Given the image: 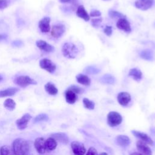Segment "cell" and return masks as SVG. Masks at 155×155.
Instances as JSON below:
<instances>
[{"label": "cell", "instance_id": "cell-10", "mask_svg": "<svg viewBox=\"0 0 155 155\" xmlns=\"http://www.w3.org/2000/svg\"><path fill=\"white\" fill-rule=\"evenodd\" d=\"M154 3V0H136L135 6L141 10H147L150 8Z\"/></svg>", "mask_w": 155, "mask_h": 155}, {"label": "cell", "instance_id": "cell-1", "mask_svg": "<svg viewBox=\"0 0 155 155\" xmlns=\"http://www.w3.org/2000/svg\"><path fill=\"white\" fill-rule=\"evenodd\" d=\"M12 149L14 155H32L30 144L22 138H18L13 141Z\"/></svg>", "mask_w": 155, "mask_h": 155}, {"label": "cell", "instance_id": "cell-14", "mask_svg": "<svg viewBox=\"0 0 155 155\" xmlns=\"http://www.w3.org/2000/svg\"><path fill=\"white\" fill-rule=\"evenodd\" d=\"M50 18L49 17H44L39 22V28L42 33H48L50 30Z\"/></svg>", "mask_w": 155, "mask_h": 155}, {"label": "cell", "instance_id": "cell-41", "mask_svg": "<svg viewBox=\"0 0 155 155\" xmlns=\"http://www.w3.org/2000/svg\"><path fill=\"white\" fill-rule=\"evenodd\" d=\"M6 38H7L6 35H0V41L5 39Z\"/></svg>", "mask_w": 155, "mask_h": 155}, {"label": "cell", "instance_id": "cell-6", "mask_svg": "<svg viewBox=\"0 0 155 155\" xmlns=\"http://www.w3.org/2000/svg\"><path fill=\"white\" fill-rule=\"evenodd\" d=\"M71 147L74 155H84L86 152L84 145L78 141H73L71 143Z\"/></svg>", "mask_w": 155, "mask_h": 155}, {"label": "cell", "instance_id": "cell-32", "mask_svg": "<svg viewBox=\"0 0 155 155\" xmlns=\"http://www.w3.org/2000/svg\"><path fill=\"white\" fill-rule=\"evenodd\" d=\"M83 104L84 107L88 110H93L94 108V103L87 98L83 99Z\"/></svg>", "mask_w": 155, "mask_h": 155}, {"label": "cell", "instance_id": "cell-8", "mask_svg": "<svg viewBox=\"0 0 155 155\" xmlns=\"http://www.w3.org/2000/svg\"><path fill=\"white\" fill-rule=\"evenodd\" d=\"M31 118V116L28 113H26L24 114L20 119H18L16 122L18 129L21 130L25 129L27 127V124Z\"/></svg>", "mask_w": 155, "mask_h": 155}, {"label": "cell", "instance_id": "cell-34", "mask_svg": "<svg viewBox=\"0 0 155 155\" xmlns=\"http://www.w3.org/2000/svg\"><path fill=\"white\" fill-rule=\"evenodd\" d=\"M68 89L71 90L72 91H73L76 94H81L84 91L83 88H81L78 86H76V85H71Z\"/></svg>", "mask_w": 155, "mask_h": 155}, {"label": "cell", "instance_id": "cell-24", "mask_svg": "<svg viewBox=\"0 0 155 155\" xmlns=\"http://www.w3.org/2000/svg\"><path fill=\"white\" fill-rule=\"evenodd\" d=\"M18 91V88L11 87L8 88L4 90L0 91V97H4L7 96H11L14 95L16 93V92Z\"/></svg>", "mask_w": 155, "mask_h": 155}, {"label": "cell", "instance_id": "cell-40", "mask_svg": "<svg viewBox=\"0 0 155 155\" xmlns=\"http://www.w3.org/2000/svg\"><path fill=\"white\" fill-rule=\"evenodd\" d=\"M62 3H71L73 5H76L78 4V0H59Z\"/></svg>", "mask_w": 155, "mask_h": 155}, {"label": "cell", "instance_id": "cell-15", "mask_svg": "<svg viewBox=\"0 0 155 155\" xmlns=\"http://www.w3.org/2000/svg\"><path fill=\"white\" fill-rule=\"evenodd\" d=\"M116 26L119 29L124 30L127 33H130L131 31L130 22L126 18H120L116 23Z\"/></svg>", "mask_w": 155, "mask_h": 155}, {"label": "cell", "instance_id": "cell-31", "mask_svg": "<svg viewBox=\"0 0 155 155\" xmlns=\"http://www.w3.org/2000/svg\"><path fill=\"white\" fill-rule=\"evenodd\" d=\"M85 71L87 74H94L100 72V70L94 66H88L85 68Z\"/></svg>", "mask_w": 155, "mask_h": 155}, {"label": "cell", "instance_id": "cell-29", "mask_svg": "<svg viewBox=\"0 0 155 155\" xmlns=\"http://www.w3.org/2000/svg\"><path fill=\"white\" fill-rule=\"evenodd\" d=\"M0 155H14L13 149L8 145H3L0 149Z\"/></svg>", "mask_w": 155, "mask_h": 155}, {"label": "cell", "instance_id": "cell-7", "mask_svg": "<svg viewBox=\"0 0 155 155\" xmlns=\"http://www.w3.org/2000/svg\"><path fill=\"white\" fill-rule=\"evenodd\" d=\"M65 31V27L62 24H58L54 25L51 30V35L54 38H59L61 37Z\"/></svg>", "mask_w": 155, "mask_h": 155}, {"label": "cell", "instance_id": "cell-22", "mask_svg": "<svg viewBox=\"0 0 155 155\" xmlns=\"http://www.w3.org/2000/svg\"><path fill=\"white\" fill-rule=\"evenodd\" d=\"M76 78L78 82L84 85L88 86L91 84V80L87 75L83 74H79L76 76Z\"/></svg>", "mask_w": 155, "mask_h": 155}, {"label": "cell", "instance_id": "cell-38", "mask_svg": "<svg viewBox=\"0 0 155 155\" xmlns=\"http://www.w3.org/2000/svg\"><path fill=\"white\" fill-rule=\"evenodd\" d=\"M104 33L108 36H110L112 34V27L111 26H108V25H107L104 30Z\"/></svg>", "mask_w": 155, "mask_h": 155}, {"label": "cell", "instance_id": "cell-5", "mask_svg": "<svg viewBox=\"0 0 155 155\" xmlns=\"http://www.w3.org/2000/svg\"><path fill=\"white\" fill-rule=\"evenodd\" d=\"M39 66L41 68L46 70L50 73H53L56 69V64L47 58L41 59L39 62Z\"/></svg>", "mask_w": 155, "mask_h": 155}, {"label": "cell", "instance_id": "cell-9", "mask_svg": "<svg viewBox=\"0 0 155 155\" xmlns=\"http://www.w3.org/2000/svg\"><path fill=\"white\" fill-rule=\"evenodd\" d=\"M131 133L135 137L139 138L141 141L146 143L147 144L153 145V140L146 133L140 132L139 131H136V130H132Z\"/></svg>", "mask_w": 155, "mask_h": 155}, {"label": "cell", "instance_id": "cell-25", "mask_svg": "<svg viewBox=\"0 0 155 155\" xmlns=\"http://www.w3.org/2000/svg\"><path fill=\"white\" fill-rule=\"evenodd\" d=\"M153 52L151 50L145 49L140 53V57L147 61H152L153 59Z\"/></svg>", "mask_w": 155, "mask_h": 155}, {"label": "cell", "instance_id": "cell-37", "mask_svg": "<svg viewBox=\"0 0 155 155\" xmlns=\"http://www.w3.org/2000/svg\"><path fill=\"white\" fill-rule=\"evenodd\" d=\"M86 155H98V153L96 148L94 147H90L88 149Z\"/></svg>", "mask_w": 155, "mask_h": 155}, {"label": "cell", "instance_id": "cell-21", "mask_svg": "<svg viewBox=\"0 0 155 155\" xmlns=\"http://www.w3.org/2000/svg\"><path fill=\"white\" fill-rule=\"evenodd\" d=\"M128 76L131 77L136 81H139L142 78V73L141 71L139 69H137L136 68H131L130 70Z\"/></svg>", "mask_w": 155, "mask_h": 155}, {"label": "cell", "instance_id": "cell-12", "mask_svg": "<svg viewBox=\"0 0 155 155\" xmlns=\"http://www.w3.org/2000/svg\"><path fill=\"white\" fill-rule=\"evenodd\" d=\"M45 139L43 137H38L35 139L34 142V146L38 153L40 154H44L46 152L47 150L45 145Z\"/></svg>", "mask_w": 155, "mask_h": 155}, {"label": "cell", "instance_id": "cell-42", "mask_svg": "<svg viewBox=\"0 0 155 155\" xmlns=\"http://www.w3.org/2000/svg\"><path fill=\"white\" fill-rule=\"evenodd\" d=\"M130 155H143V154H142L139 152H134V153H132Z\"/></svg>", "mask_w": 155, "mask_h": 155}, {"label": "cell", "instance_id": "cell-43", "mask_svg": "<svg viewBox=\"0 0 155 155\" xmlns=\"http://www.w3.org/2000/svg\"><path fill=\"white\" fill-rule=\"evenodd\" d=\"M99 155H108V154H107V153H102Z\"/></svg>", "mask_w": 155, "mask_h": 155}, {"label": "cell", "instance_id": "cell-28", "mask_svg": "<svg viewBox=\"0 0 155 155\" xmlns=\"http://www.w3.org/2000/svg\"><path fill=\"white\" fill-rule=\"evenodd\" d=\"M4 106L10 111H13L16 107L15 102L12 99H7L4 102Z\"/></svg>", "mask_w": 155, "mask_h": 155}, {"label": "cell", "instance_id": "cell-36", "mask_svg": "<svg viewBox=\"0 0 155 155\" xmlns=\"http://www.w3.org/2000/svg\"><path fill=\"white\" fill-rule=\"evenodd\" d=\"M91 25L94 27H99L101 23L102 22V19L101 18H94L92 19L91 20Z\"/></svg>", "mask_w": 155, "mask_h": 155}, {"label": "cell", "instance_id": "cell-45", "mask_svg": "<svg viewBox=\"0 0 155 155\" xmlns=\"http://www.w3.org/2000/svg\"><path fill=\"white\" fill-rule=\"evenodd\" d=\"M104 1H110V0H104Z\"/></svg>", "mask_w": 155, "mask_h": 155}, {"label": "cell", "instance_id": "cell-4", "mask_svg": "<svg viewBox=\"0 0 155 155\" xmlns=\"http://www.w3.org/2000/svg\"><path fill=\"white\" fill-rule=\"evenodd\" d=\"M14 82L22 88H25L30 85H36V81L28 76H19L14 79Z\"/></svg>", "mask_w": 155, "mask_h": 155}, {"label": "cell", "instance_id": "cell-2", "mask_svg": "<svg viewBox=\"0 0 155 155\" xmlns=\"http://www.w3.org/2000/svg\"><path fill=\"white\" fill-rule=\"evenodd\" d=\"M62 53L64 57L68 59H73L76 58L78 53V49L74 44L66 42L62 46Z\"/></svg>", "mask_w": 155, "mask_h": 155}, {"label": "cell", "instance_id": "cell-33", "mask_svg": "<svg viewBox=\"0 0 155 155\" xmlns=\"http://www.w3.org/2000/svg\"><path fill=\"white\" fill-rule=\"evenodd\" d=\"M48 120V116L45 113H41L36 116L34 119L35 122H38L41 121H47Z\"/></svg>", "mask_w": 155, "mask_h": 155}, {"label": "cell", "instance_id": "cell-17", "mask_svg": "<svg viewBox=\"0 0 155 155\" xmlns=\"http://www.w3.org/2000/svg\"><path fill=\"white\" fill-rule=\"evenodd\" d=\"M51 137L54 139L56 141H58L64 144H67L69 142V139L67 134L64 133H56L51 134Z\"/></svg>", "mask_w": 155, "mask_h": 155}, {"label": "cell", "instance_id": "cell-11", "mask_svg": "<svg viewBox=\"0 0 155 155\" xmlns=\"http://www.w3.org/2000/svg\"><path fill=\"white\" fill-rule=\"evenodd\" d=\"M136 147L139 150V153L143 155H152V151L150 148L148 146V145L141 141L138 140L136 142Z\"/></svg>", "mask_w": 155, "mask_h": 155}, {"label": "cell", "instance_id": "cell-39", "mask_svg": "<svg viewBox=\"0 0 155 155\" xmlns=\"http://www.w3.org/2000/svg\"><path fill=\"white\" fill-rule=\"evenodd\" d=\"M101 15V13L100 11L97 10H91L90 13V16L94 17V16H100Z\"/></svg>", "mask_w": 155, "mask_h": 155}, {"label": "cell", "instance_id": "cell-13", "mask_svg": "<svg viewBox=\"0 0 155 155\" xmlns=\"http://www.w3.org/2000/svg\"><path fill=\"white\" fill-rule=\"evenodd\" d=\"M131 96L127 92H120L117 94V99L119 104L122 106H127L131 101Z\"/></svg>", "mask_w": 155, "mask_h": 155}, {"label": "cell", "instance_id": "cell-35", "mask_svg": "<svg viewBox=\"0 0 155 155\" xmlns=\"http://www.w3.org/2000/svg\"><path fill=\"white\" fill-rule=\"evenodd\" d=\"M10 2V0H0V10L7 8Z\"/></svg>", "mask_w": 155, "mask_h": 155}, {"label": "cell", "instance_id": "cell-20", "mask_svg": "<svg viewBox=\"0 0 155 155\" xmlns=\"http://www.w3.org/2000/svg\"><path fill=\"white\" fill-rule=\"evenodd\" d=\"M76 15L79 18L83 19L85 21H88L90 20V16L88 15L84 7L82 5H81L78 7L76 11Z\"/></svg>", "mask_w": 155, "mask_h": 155}, {"label": "cell", "instance_id": "cell-23", "mask_svg": "<svg viewBox=\"0 0 155 155\" xmlns=\"http://www.w3.org/2000/svg\"><path fill=\"white\" fill-rule=\"evenodd\" d=\"M57 144H58L57 141L51 137L48 138L45 141V145L46 150L48 151L54 150L56 148Z\"/></svg>", "mask_w": 155, "mask_h": 155}, {"label": "cell", "instance_id": "cell-27", "mask_svg": "<svg viewBox=\"0 0 155 155\" xmlns=\"http://www.w3.org/2000/svg\"><path fill=\"white\" fill-rule=\"evenodd\" d=\"M100 81L105 84H113L115 82V78L111 74H106L101 78Z\"/></svg>", "mask_w": 155, "mask_h": 155}, {"label": "cell", "instance_id": "cell-18", "mask_svg": "<svg viewBox=\"0 0 155 155\" xmlns=\"http://www.w3.org/2000/svg\"><path fill=\"white\" fill-rule=\"evenodd\" d=\"M116 140L117 143L121 147H127L131 142L130 139L127 136L122 134L118 135L116 137Z\"/></svg>", "mask_w": 155, "mask_h": 155}, {"label": "cell", "instance_id": "cell-3", "mask_svg": "<svg viewBox=\"0 0 155 155\" xmlns=\"http://www.w3.org/2000/svg\"><path fill=\"white\" fill-rule=\"evenodd\" d=\"M122 121V116L116 111H110L107 114V124L111 127L119 125Z\"/></svg>", "mask_w": 155, "mask_h": 155}, {"label": "cell", "instance_id": "cell-44", "mask_svg": "<svg viewBox=\"0 0 155 155\" xmlns=\"http://www.w3.org/2000/svg\"><path fill=\"white\" fill-rule=\"evenodd\" d=\"M2 77L0 75V82H1V81H2Z\"/></svg>", "mask_w": 155, "mask_h": 155}, {"label": "cell", "instance_id": "cell-30", "mask_svg": "<svg viewBox=\"0 0 155 155\" xmlns=\"http://www.w3.org/2000/svg\"><path fill=\"white\" fill-rule=\"evenodd\" d=\"M108 15L111 18H119V19L120 18H125V16L124 14H122L119 12L113 10H109Z\"/></svg>", "mask_w": 155, "mask_h": 155}, {"label": "cell", "instance_id": "cell-16", "mask_svg": "<svg viewBox=\"0 0 155 155\" xmlns=\"http://www.w3.org/2000/svg\"><path fill=\"white\" fill-rule=\"evenodd\" d=\"M36 46L41 50H43L47 53L53 52L54 50V48L51 45L49 44L47 42L43 40H38L36 42Z\"/></svg>", "mask_w": 155, "mask_h": 155}, {"label": "cell", "instance_id": "cell-19", "mask_svg": "<svg viewBox=\"0 0 155 155\" xmlns=\"http://www.w3.org/2000/svg\"><path fill=\"white\" fill-rule=\"evenodd\" d=\"M65 96L67 102L70 104H73L75 103L78 99L76 94L69 89L66 90L65 93Z\"/></svg>", "mask_w": 155, "mask_h": 155}, {"label": "cell", "instance_id": "cell-26", "mask_svg": "<svg viewBox=\"0 0 155 155\" xmlns=\"http://www.w3.org/2000/svg\"><path fill=\"white\" fill-rule=\"evenodd\" d=\"M45 91L50 95H56L58 93V88L51 82H47L44 86Z\"/></svg>", "mask_w": 155, "mask_h": 155}]
</instances>
